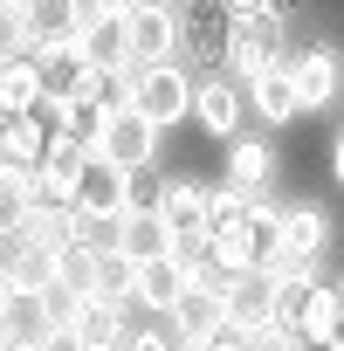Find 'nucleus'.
I'll list each match as a JSON object with an SVG mask.
<instances>
[{
    "label": "nucleus",
    "mask_w": 344,
    "mask_h": 351,
    "mask_svg": "<svg viewBox=\"0 0 344 351\" xmlns=\"http://www.w3.org/2000/svg\"><path fill=\"white\" fill-rule=\"evenodd\" d=\"M275 62H289V35H282V8H262V14H234L228 21V42H221V76H234L241 90L262 76V69H275Z\"/></svg>",
    "instance_id": "obj_1"
},
{
    "label": "nucleus",
    "mask_w": 344,
    "mask_h": 351,
    "mask_svg": "<svg viewBox=\"0 0 344 351\" xmlns=\"http://www.w3.org/2000/svg\"><path fill=\"white\" fill-rule=\"evenodd\" d=\"M158 138H165V124H151V117L131 104V110H110L90 145H97V158L117 165V172H151V165H158Z\"/></svg>",
    "instance_id": "obj_2"
},
{
    "label": "nucleus",
    "mask_w": 344,
    "mask_h": 351,
    "mask_svg": "<svg viewBox=\"0 0 344 351\" xmlns=\"http://www.w3.org/2000/svg\"><path fill=\"white\" fill-rule=\"evenodd\" d=\"M124 62L131 69L180 62V8H172V0H138L124 14Z\"/></svg>",
    "instance_id": "obj_3"
},
{
    "label": "nucleus",
    "mask_w": 344,
    "mask_h": 351,
    "mask_svg": "<svg viewBox=\"0 0 344 351\" xmlns=\"http://www.w3.org/2000/svg\"><path fill=\"white\" fill-rule=\"evenodd\" d=\"M151 124H186L193 117V69L186 62H151V69H138V97H131Z\"/></svg>",
    "instance_id": "obj_4"
},
{
    "label": "nucleus",
    "mask_w": 344,
    "mask_h": 351,
    "mask_svg": "<svg viewBox=\"0 0 344 351\" xmlns=\"http://www.w3.org/2000/svg\"><path fill=\"white\" fill-rule=\"evenodd\" d=\"M35 69H42V110H69L83 97V76H90V49L83 42H56V49H35Z\"/></svg>",
    "instance_id": "obj_5"
},
{
    "label": "nucleus",
    "mask_w": 344,
    "mask_h": 351,
    "mask_svg": "<svg viewBox=\"0 0 344 351\" xmlns=\"http://www.w3.org/2000/svg\"><path fill=\"white\" fill-rule=\"evenodd\" d=\"M289 69H296V104H303V110H330V104L344 97V56H337L330 42L296 49Z\"/></svg>",
    "instance_id": "obj_6"
},
{
    "label": "nucleus",
    "mask_w": 344,
    "mask_h": 351,
    "mask_svg": "<svg viewBox=\"0 0 344 351\" xmlns=\"http://www.w3.org/2000/svg\"><path fill=\"white\" fill-rule=\"evenodd\" d=\"M69 324H76V337H83L90 351H124V337H131V303H117V296H103V289H83Z\"/></svg>",
    "instance_id": "obj_7"
},
{
    "label": "nucleus",
    "mask_w": 344,
    "mask_h": 351,
    "mask_svg": "<svg viewBox=\"0 0 344 351\" xmlns=\"http://www.w3.org/2000/svg\"><path fill=\"white\" fill-rule=\"evenodd\" d=\"M90 28H97V8H90V0H28V42H35V49L83 42Z\"/></svg>",
    "instance_id": "obj_8"
},
{
    "label": "nucleus",
    "mask_w": 344,
    "mask_h": 351,
    "mask_svg": "<svg viewBox=\"0 0 344 351\" xmlns=\"http://www.w3.org/2000/svg\"><path fill=\"white\" fill-rule=\"evenodd\" d=\"M124 207H131V172L90 158V172L76 180V214L83 221H124Z\"/></svg>",
    "instance_id": "obj_9"
},
{
    "label": "nucleus",
    "mask_w": 344,
    "mask_h": 351,
    "mask_svg": "<svg viewBox=\"0 0 344 351\" xmlns=\"http://www.w3.org/2000/svg\"><path fill=\"white\" fill-rule=\"evenodd\" d=\"M221 324H228V289H221V282H207V276L193 269L186 296L172 303V337H214Z\"/></svg>",
    "instance_id": "obj_10"
},
{
    "label": "nucleus",
    "mask_w": 344,
    "mask_h": 351,
    "mask_svg": "<svg viewBox=\"0 0 344 351\" xmlns=\"http://www.w3.org/2000/svg\"><path fill=\"white\" fill-rule=\"evenodd\" d=\"M193 124L228 145V138L241 131V83H234V76H200V83H193Z\"/></svg>",
    "instance_id": "obj_11"
},
{
    "label": "nucleus",
    "mask_w": 344,
    "mask_h": 351,
    "mask_svg": "<svg viewBox=\"0 0 344 351\" xmlns=\"http://www.w3.org/2000/svg\"><path fill=\"white\" fill-rule=\"evenodd\" d=\"M186 282H193V269L180 262V255H145L138 262V310H158V317H172V303L186 296Z\"/></svg>",
    "instance_id": "obj_12"
},
{
    "label": "nucleus",
    "mask_w": 344,
    "mask_h": 351,
    "mask_svg": "<svg viewBox=\"0 0 344 351\" xmlns=\"http://www.w3.org/2000/svg\"><path fill=\"white\" fill-rule=\"evenodd\" d=\"M269 180H275V145H269L262 131H234V138H228V186L262 193Z\"/></svg>",
    "instance_id": "obj_13"
},
{
    "label": "nucleus",
    "mask_w": 344,
    "mask_h": 351,
    "mask_svg": "<svg viewBox=\"0 0 344 351\" xmlns=\"http://www.w3.org/2000/svg\"><path fill=\"white\" fill-rule=\"evenodd\" d=\"M248 110H255L269 131H275V124H296V110H303V104H296V69H289V62L262 69V76L248 83Z\"/></svg>",
    "instance_id": "obj_14"
},
{
    "label": "nucleus",
    "mask_w": 344,
    "mask_h": 351,
    "mask_svg": "<svg viewBox=\"0 0 344 351\" xmlns=\"http://www.w3.org/2000/svg\"><path fill=\"white\" fill-rule=\"evenodd\" d=\"M275 317V276L269 269H248V276H234L228 282V324H241V330H262Z\"/></svg>",
    "instance_id": "obj_15"
},
{
    "label": "nucleus",
    "mask_w": 344,
    "mask_h": 351,
    "mask_svg": "<svg viewBox=\"0 0 344 351\" xmlns=\"http://www.w3.org/2000/svg\"><path fill=\"white\" fill-rule=\"evenodd\" d=\"M131 97H138V69H131V62H90L76 104H90V110L110 117V110H131Z\"/></svg>",
    "instance_id": "obj_16"
},
{
    "label": "nucleus",
    "mask_w": 344,
    "mask_h": 351,
    "mask_svg": "<svg viewBox=\"0 0 344 351\" xmlns=\"http://www.w3.org/2000/svg\"><path fill=\"white\" fill-rule=\"evenodd\" d=\"M282 248L323 255V248H330V207H317V200H282Z\"/></svg>",
    "instance_id": "obj_17"
},
{
    "label": "nucleus",
    "mask_w": 344,
    "mask_h": 351,
    "mask_svg": "<svg viewBox=\"0 0 344 351\" xmlns=\"http://www.w3.org/2000/svg\"><path fill=\"white\" fill-rule=\"evenodd\" d=\"M131 262H145V255H165L172 248V228H165V214L158 207H131L124 221H117V234H110Z\"/></svg>",
    "instance_id": "obj_18"
},
{
    "label": "nucleus",
    "mask_w": 344,
    "mask_h": 351,
    "mask_svg": "<svg viewBox=\"0 0 344 351\" xmlns=\"http://www.w3.org/2000/svg\"><path fill=\"white\" fill-rule=\"evenodd\" d=\"M28 110H42V69H35V56L0 62V124H8V117H28Z\"/></svg>",
    "instance_id": "obj_19"
},
{
    "label": "nucleus",
    "mask_w": 344,
    "mask_h": 351,
    "mask_svg": "<svg viewBox=\"0 0 344 351\" xmlns=\"http://www.w3.org/2000/svg\"><path fill=\"white\" fill-rule=\"evenodd\" d=\"M49 124L28 110V117H8V124H0V158H8V165H42V152H49Z\"/></svg>",
    "instance_id": "obj_20"
},
{
    "label": "nucleus",
    "mask_w": 344,
    "mask_h": 351,
    "mask_svg": "<svg viewBox=\"0 0 344 351\" xmlns=\"http://www.w3.org/2000/svg\"><path fill=\"white\" fill-rule=\"evenodd\" d=\"M90 289H103V296H117V303H138V262H131L117 241H103V248H97V269H90Z\"/></svg>",
    "instance_id": "obj_21"
},
{
    "label": "nucleus",
    "mask_w": 344,
    "mask_h": 351,
    "mask_svg": "<svg viewBox=\"0 0 344 351\" xmlns=\"http://www.w3.org/2000/svg\"><path fill=\"white\" fill-rule=\"evenodd\" d=\"M158 214H165V228H193V221H207V186H200V180H165Z\"/></svg>",
    "instance_id": "obj_22"
},
{
    "label": "nucleus",
    "mask_w": 344,
    "mask_h": 351,
    "mask_svg": "<svg viewBox=\"0 0 344 351\" xmlns=\"http://www.w3.org/2000/svg\"><path fill=\"white\" fill-rule=\"evenodd\" d=\"M248 221V193L241 186H207V228H241Z\"/></svg>",
    "instance_id": "obj_23"
},
{
    "label": "nucleus",
    "mask_w": 344,
    "mask_h": 351,
    "mask_svg": "<svg viewBox=\"0 0 344 351\" xmlns=\"http://www.w3.org/2000/svg\"><path fill=\"white\" fill-rule=\"evenodd\" d=\"M21 56H35V42H28V8H0V62H21Z\"/></svg>",
    "instance_id": "obj_24"
},
{
    "label": "nucleus",
    "mask_w": 344,
    "mask_h": 351,
    "mask_svg": "<svg viewBox=\"0 0 344 351\" xmlns=\"http://www.w3.org/2000/svg\"><path fill=\"white\" fill-rule=\"evenodd\" d=\"M21 214H28V193L14 186V172H0V234H21Z\"/></svg>",
    "instance_id": "obj_25"
},
{
    "label": "nucleus",
    "mask_w": 344,
    "mask_h": 351,
    "mask_svg": "<svg viewBox=\"0 0 344 351\" xmlns=\"http://www.w3.org/2000/svg\"><path fill=\"white\" fill-rule=\"evenodd\" d=\"M42 337V351H90L83 337H76V324H49V330H35Z\"/></svg>",
    "instance_id": "obj_26"
},
{
    "label": "nucleus",
    "mask_w": 344,
    "mask_h": 351,
    "mask_svg": "<svg viewBox=\"0 0 344 351\" xmlns=\"http://www.w3.org/2000/svg\"><path fill=\"white\" fill-rule=\"evenodd\" d=\"M124 351H180V337H172V330H131Z\"/></svg>",
    "instance_id": "obj_27"
},
{
    "label": "nucleus",
    "mask_w": 344,
    "mask_h": 351,
    "mask_svg": "<svg viewBox=\"0 0 344 351\" xmlns=\"http://www.w3.org/2000/svg\"><path fill=\"white\" fill-rule=\"evenodd\" d=\"M14 303H21V282H14L8 262H0V317H14Z\"/></svg>",
    "instance_id": "obj_28"
},
{
    "label": "nucleus",
    "mask_w": 344,
    "mask_h": 351,
    "mask_svg": "<svg viewBox=\"0 0 344 351\" xmlns=\"http://www.w3.org/2000/svg\"><path fill=\"white\" fill-rule=\"evenodd\" d=\"M228 14H262V8H282V0H221Z\"/></svg>",
    "instance_id": "obj_29"
},
{
    "label": "nucleus",
    "mask_w": 344,
    "mask_h": 351,
    "mask_svg": "<svg viewBox=\"0 0 344 351\" xmlns=\"http://www.w3.org/2000/svg\"><path fill=\"white\" fill-rule=\"evenodd\" d=\"M21 337H28V330H21V324H14V317H0V351H14V344H21Z\"/></svg>",
    "instance_id": "obj_30"
},
{
    "label": "nucleus",
    "mask_w": 344,
    "mask_h": 351,
    "mask_svg": "<svg viewBox=\"0 0 344 351\" xmlns=\"http://www.w3.org/2000/svg\"><path fill=\"white\" fill-rule=\"evenodd\" d=\"M330 180H337V186H344V131H337V138H330Z\"/></svg>",
    "instance_id": "obj_31"
},
{
    "label": "nucleus",
    "mask_w": 344,
    "mask_h": 351,
    "mask_svg": "<svg viewBox=\"0 0 344 351\" xmlns=\"http://www.w3.org/2000/svg\"><path fill=\"white\" fill-rule=\"evenodd\" d=\"M90 8H97V14H131L138 0H90Z\"/></svg>",
    "instance_id": "obj_32"
},
{
    "label": "nucleus",
    "mask_w": 344,
    "mask_h": 351,
    "mask_svg": "<svg viewBox=\"0 0 344 351\" xmlns=\"http://www.w3.org/2000/svg\"><path fill=\"white\" fill-rule=\"evenodd\" d=\"M14 351H42V337H35V330H28V337H21V344H14Z\"/></svg>",
    "instance_id": "obj_33"
},
{
    "label": "nucleus",
    "mask_w": 344,
    "mask_h": 351,
    "mask_svg": "<svg viewBox=\"0 0 344 351\" xmlns=\"http://www.w3.org/2000/svg\"><path fill=\"white\" fill-rule=\"evenodd\" d=\"M323 351H344V330H337V337H330V344H323Z\"/></svg>",
    "instance_id": "obj_34"
},
{
    "label": "nucleus",
    "mask_w": 344,
    "mask_h": 351,
    "mask_svg": "<svg viewBox=\"0 0 344 351\" xmlns=\"http://www.w3.org/2000/svg\"><path fill=\"white\" fill-rule=\"evenodd\" d=\"M0 8H28V0H0Z\"/></svg>",
    "instance_id": "obj_35"
},
{
    "label": "nucleus",
    "mask_w": 344,
    "mask_h": 351,
    "mask_svg": "<svg viewBox=\"0 0 344 351\" xmlns=\"http://www.w3.org/2000/svg\"><path fill=\"white\" fill-rule=\"evenodd\" d=\"M330 282H337V296H344V276H330Z\"/></svg>",
    "instance_id": "obj_36"
},
{
    "label": "nucleus",
    "mask_w": 344,
    "mask_h": 351,
    "mask_svg": "<svg viewBox=\"0 0 344 351\" xmlns=\"http://www.w3.org/2000/svg\"><path fill=\"white\" fill-rule=\"evenodd\" d=\"M0 172H8V158H0Z\"/></svg>",
    "instance_id": "obj_37"
},
{
    "label": "nucleus",
    "mask_w": 344,
    "mask_h": 351,
    "mask_svg": "<svg viewBox=\"0 0 344 351\" xmlns=\"http://www.w3.org/2000/svg\"><path fill=\"white\" fill-rule=\"evenodd\" d=\"M269 351H275V344H269ZM303 351H310V344H303Z\"/></svg>",
    "instance_id": "obj_38"
}]
</instances>
